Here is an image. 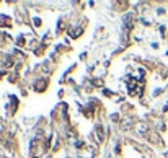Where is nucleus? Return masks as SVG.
Segmentation results:
<instances>
[{"instance_id":"obj_1","label":"nucleus","mask_w":168,"mask_h":158,"mask_svg":"<svg viewBox=\"0 0 168 158\" xmlns=\"http://www.w3.org/2000/svg\"><path fill=\"white\" fill-rule=\"evenodd\" d=\"M97 132H98V140H103V138H104V132H103L101 126H97Z\"/></svg>"},{"instance_id":"obj_2","label":"nucleus","mask_w":168,"mask_h":158,"mask_svg":"<svg viewBox=\"0 0 168 158\" xmlns=\"http://www.w3.org/2000/svg\"><path fill=\"white\" fill-rule=\"evenodd\" d=\"M3 131V129H2V124H0V132H2Z\"/></svg>"}]
</instances>
